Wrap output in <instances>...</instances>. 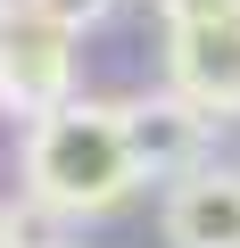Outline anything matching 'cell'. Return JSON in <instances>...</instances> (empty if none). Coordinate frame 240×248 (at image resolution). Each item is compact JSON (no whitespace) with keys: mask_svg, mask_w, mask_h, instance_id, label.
Instances as JSON below:
<instances>
[{"mask_svg":"<svg viewBox=\"0 0 240 248\" xmlns=\"http://www.w3.org/2000/svg\"><path fill=\"white\" fill-rule=\"evenodd\" d=\"M240 0H166V25H191V17H224Z\"/></svg>","mask_w":240,"mask_h":248,"instance_id":"obj_7","label":"cell"},{"mask_svg":"<svg viewBox=\"0 0 240 248\" xmlns=\"http://www.w3.org/2000/svg\"><path fill=\"white\" fill-rule=\"evenodd\" d=\"M141 182L133 149H125V116L99 99H58L50 116H33L25 141V190L58 215H99Z\"/></svg>","mask_w":240,"mask_h":248,"instance_id":"obj_1","label":"cell"},{"mask_svg":"<svg viewBox=\"0 0 240 248\" xmlns=\"http://www.w3.org/2000/svg\"><path fill=\"white\" fill-rule=\"evenodd\" d=\"M125 149L141 174H199V149H207V108H191L182 91H149V99H125Z\"/></svg>","mask_w":240,"mask_h":248,"instance_id":"obj_4","label":"cell"},{"mask_svg":"<svg viewBox=\"0 0 240 248\" xmlns=\"http://www.w3.org/2000/svg\"><path fill=\"white\" fill-rule=\"evenodd\" d=\"M33 9H42L50 25H66V33H83V25H99V17H108V0H33Z\"/></svg>","mask_w":240,"mask_h":248,"instance_id":"obj_6","label":"cell"},{"mask_svg":"<svg viewBox=\"0 0 240 248\" xmlns=\"http://www.w3.org/2000/svg\"><path fill=\"white\" fill-rule=\"evenodd\" d=\"M174 91L207 116H240V9L174 25Z\"/></svg>","mask_w":240,"mask_h":248,"instance_id":"obj_3","label":"cell"},{"mask_svg":"<svg viewBox=\"0 0 240 248\" xmlns=\"http://www.w3.org/2000/svg\"><path fill=\"white\" fill-rule=\"evenodd\" d=\"M0 248H17V240H9V215H0Z\"/></svg>","mask_w":240,"mask_h":248,"instance_id":"obj_8","label":"cell"},{"mask_svg":"<svg viewBox=\"0 0 240 248\" xmlns=\"http://www.w3.org/2000/svg\"><path fill=\"white\" fill-rule=\"evenodd\" d=\"M166 240L174 248H240V174L199 166L166 199Z\"/></svg>","mask_w":240,"mask_h":248,"instance_id":"obj_5","label":"cell"},{"mask_svg":"<svg viewBox=\"0 0 240 248\" xmlns=\"http://www.w3.org/2000/svg\"><path fill=\"white\" fill-rule=\"evenodd\" d=\"M66 91H75V33L25 0L17 17H0V108L50 116Z\"/></svg>","mask_w":240,"mask_h":248,"instance_id":"obj_2","label":"cell"}]
</instances>
